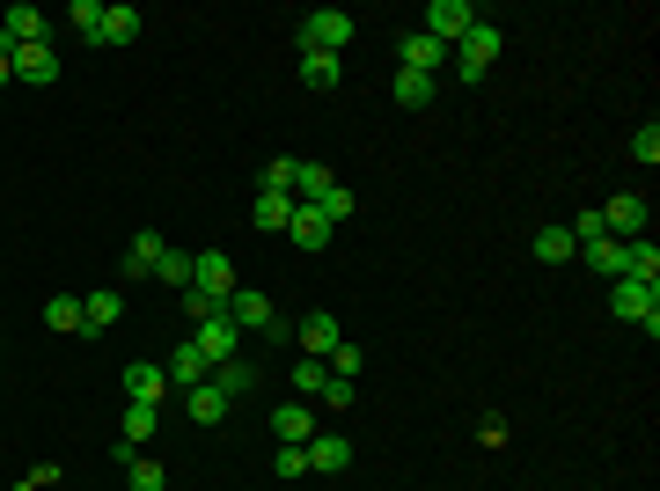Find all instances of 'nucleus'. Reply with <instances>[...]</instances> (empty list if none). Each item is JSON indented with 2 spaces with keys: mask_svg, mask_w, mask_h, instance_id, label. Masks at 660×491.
<instances>
[{
  "mask_svg": "<svg viewBox=\"0 0 660 491\" xmlns=\"http://www.w3.org/2000/svg\"><path fill=\"white\" fill-rule=\"evenodd\" d=\"M499 51H507V30H499V23H470V37L448 51V59H455V74H463V81H485Z\"/></svg>",
  "mask_w": 660,
  "mask_h": 491,
  "instance_id": "1",
  "label": "nucleus"
},
{
  "mask_svg": "<svg viewBox=\"0 0 660 491\" xmlns=\"http://www.w3.org/2000/svg\"><path fill=\"white\" fill-rule=\"evenodd\" d=\"M610 308L624 323H638L646 338H660V287H638V279H610Z\"/></svg>",
  "mask_w": 660,
  "mask_h": 491,
  "instance_id": "2",
  "label": "nucleus"
},
{
  "mask_svg": "<svg viewBox=\"0 0 660 491\" xmlns=\"http://www.w3.org/2000/svg\"><path fill=\"white\" fill-rule=\"evenodd\" d=\"M345 45H352V15H345V8L301 15V51H331V59H345Z\"/></svg>",
  "mask_w": 660,
  "mask_h": 491,
  "instance_id": "3",
  "label": "nucleus"
},
{
  "mask_svg": "<svg viewBox=\"0 0 660 491\" xmlns=\"http://www.w3.org/2000/svg\"><path fill=\"white\" fill-rule=\"evenodd\" d=\"M470 23H485V15H477V8H470V0H433V8H426V15H418V30H426V37H433V45H463L470 37Z\"/></svg>",
  "mask_w": 660,
  "mask_h": 491,
  "instance_id": "4",
  "label": "nucleus"
},
{
  "mask_svg": "<svg viewBox=\"0 0 660 491\" xmlns=\"http://www.w3.org/2000/svg\"><path fill=\"white\" fill-rule=\"evenodd\" d=\"M396 67H404V74H440V67H448V45H433L426 30H404V37H396Z\"/></svg>",
  "mask_w": 660,
  "mask_h": 491,
  "instance_id": "5",
  "label": "nucleus"
},
{
  "mask_svg": "<svg viewBox=\"0 0 660 491\" xmlns=\"http://www.w3.org/2000/svg\"><path fill=\"white\" fill-rule=\"evenodd\" d=\"M220 316L235 323V330H271V316H279V308H271V301L257 294V287H235V294L220 301Z\"/></svg>",
  "mask_w": 660,
  "mask_h": 491,
  "instance_id": "6",
  "label": "nucleus"
},
{
  "mask_svg": "<svg viewBox=\"0 0 660 491\" xmlns=\"http://www.w3.org/2000/svg\"><path fill=\"white\" fill-rule=\"evenodd\" d=\"M206 301H228L235 294V257L228 249H198V279H192Z\"/></svg>",
  "mask_w": 660,
  "mask_h": 491,
  "instance_id": "7",
  "label": "nucleus"
},
{
  "mask_svg": "<svg viewBox=\"0 0 660 491\" xmlns=\"http://www.w3.org/2000/svg\"><path fill=\"white\" fill-rule=\"evenodd\" d=\"M271 433H279V447H309L316 441V411H309L301 396H287V404L271 411Z\"/></svg>",
  "mask_w": 660,
  "mask_h": 491,
  "instance_id": "8",
  "label": "nucleus"
},
{
  "mask_svg": "<svg viewBox=\"0 0 660 491\" xmlns=\"http://www.w3.org/2000/svg\"><path fill=\"white\" fill-rule=\"evenodd\" d=\"M293 344H301V360H331V352L345 344V330H338V316H301Z\"/></svg>",
  "mask_w": 660,
  "mask_h": 491,
  "instance_id": "9",
  "label": "nucleus"
},
{
  "mask_svg": "<svg viewBox=\"0 0 660 491\" xmlns=\"http://www.w3.org/2000/svg\"><path fill=\"white\" fill-rule=\"evenodd\" d=\"M192 344L206 352V367H220V360H243V352H235V323H228V316H206V323L192 330Z\"/></svg>",
  "mask_w": 660,
  "mask_h": 491,
  "instance_id": "10",
  "label": "nucleus"
},
{
  "mask_svg": "<svg viewBox=\"0 0 660 491\" xmlns=\"http://www.w3.org/2000/svg\"><path fill=\"white\" fill-rule=\"evenodd\" d=\"M602 221H610V235L616 243H638V235H646V198H610V206H602Z\"/></svg>",
  "mask_w": 660,
  "mask_h": 491,
  "instance_id": "11",
  "label": "nucleus"
},
{
  "mask_svg": "<svg viewBox=\"0 0 660 491\" xmlns=\"http://www.w3.org/2000/svg\"><path fill=\"white\" fill-rule=\"evenodd\" d=\"M184 411H192V425H228V411H235V404H228L213 382H198V389H184Z\"/></svg>",
  "mask_w": 660,
  "mask_h": 491,
  "instance_id": "12",
  "label": "nucleus"
},
{
  "mask_svg": "<svg viewBox=\"0 0 660 491\" xmlns=\"http://www.w3.org/2000/svg\"><path fill=\"white\" fill-rule=\"evenodd\" d=\"M624 279H638V287H660V243H653V235L624 243Z\"/></svg>",
  "mask_w": 660,
  "mask_h": 491,
  "instance_id": "13",
  "label": "nucleus"
},
{
  "mask_svg": "<svg viewBox=\"0 0 660 491\" xmlns=\"http://www.w3.org/2000/svg\"><path fill=\"white\" fill-rule=\"evenodd\" d=\"M132 37H140V8H103V23H96V37H89V45H132Z\"/></svg>",
  "mask_w": 660,
  "mask_h": 491,
  "instance_id": "14",
  "label": "nucleus"
},
{
  "mask_svg": "<svg viewBox=\"0 0 660 491\" xmlns=\"http://www.w3.org/2000/svg\"><path fill=\"white\" fill-rule=\"evenodd\" d=\"M287 235H293V243H301V249H331V235H338V227L323 221L316 206H293V221H287Z\"/></svg>",
  "mask_w": 660,
  "mask_h": 491,
  "instance_id": "15",
  "label": "nucleus"
},
{
  "mask_svg": "<svg viewBox=\"0 0 660 491\" xmlns=\"http://www.w3.org/2000/svg\"><path fill=\"white\" fill-rule=\"evenodd\" d=\"M162 396H170V374L162 367H125V404H162Z\"/></svg>",
  "mask_w": 660,
  "mask_h": 491,
  "instance_id": "16",
  "label": "nucleus"
},
{
  "mask_svg": "<svg viewBox=\"0 0 660 491\" xmlns=\"http://www.w3.org/2000/svg\"><path fill=\"white\" fill-rule=\"evenodd\" d=\"M206 382H213V389L228 396V404H243V396L257 389V367H250V360H220V367L206 374Z\"/></svg>",
  "mask_w": 660,
  "mask_h": 491,
  "instance_id": "17",
  "label": "nucleus"
},
{
  "mask_svg": "<svg viewBox=\"0 0 660 491\" xmlns=\"http://www.w3.org/2000/svg\"><path fill=\"white\" fill-rule=\"evenodd\" d=\"M162 374H170L176 389H198V382H206V374H213V367H206V352H198L192 338H176V360H170V367H162Z\"/></svg>",
  "mask_w": 660,
  "mask_h": 491,
  "instance_id": "18",
  "label": "nucleus"
},
{
  "mask_svg": "<svg viewBox=\"0 0 660 491\" xmlns=\"http://www.w3.org/2000/svg\"><path fill=\"white\" fill-rule=\"evenodd\" d=\"M37 37H45V15H37V8H8V15H0V45H8V51L37 45Z\"/></svg>",
  "mask_w": 660,
  "mask_h": 491,
  "instance_id": "19",
  "label": "nucleus"
},
{
  "mask_svg": "<svg viewBox=\"0 0 660 491\" xmlns=\"http://www.w3.org/2000/svg\"><path fill=\"white\" fill-rule=\"evenodd\" d=\"M8 59H15V81H51V74H59V59H51L45 37H37V45H15Z\"/></svg>",
  "mask_w": 660,
  "mask_h": 491,
  "instance_id": "20",
  "label": "nucleus"
},
{
  "mask_svg": "<svg viewBox=\"0 0 660 491\" xmlns=\"http://www.w3.org/2000/svg\"><path fill=\"white\" fill-rule=\"evenodd\" d=\"M345 463H352V447H345V433H316V441H309V469H316V477H338Z\"/></svg>",
  "mask_w": 660,
  "mask_h": 491,
  "instance_id": "21",
  "label": "nucleus"
},
{
  "mask_svg": "<svg viewBox=\"0 0 660 491\" xmlns=\"http://www.w3.org/2000/svg\"><path fill=\"white\" fill-rule=\"evenodd\" d=\"M250 221L265 227V235H287V221H293V198H287V191H257V206H250Z\"/></svg>",
  "mask_w": 660,
  "mask_h": 491,
  "instance_id": "22",
  "label": "nucleus"
},
{
  "mask_svg": "<svg viewBox=\"0 0 660 491\" xmlns=\"http://www.w3.org/2000/svg\"><path fill=\"white\" fill-rule=\"evenodd\" d=\"M162 249H170L162 235H132V249L118 257V271H125V279H147V271L162 265Z\"/></svg>",
  "mask_w": 660,
  "mask_h": 491,
  "instance_id": "23",
  "label": "nucleus"
},
{
  "mask_svg": "<svg viewBox=\"0 0 660 491\" xmlns=\"http://www.w3.org/2000/svg\"><path fill=\"white\" fill-rule=\"evenodd\" d=\"M331 184H338V176L323 169V162H293V206H316Z\"/></svg>",
  "mask_w": 660,
  "mask_h": 491,
  "instance_id": "24",
  "label": "nucleus"
},
{
  "mask_svg": "<svg viewBox=\"0 0 660 491\" xmlns=\"http://www.w3.org/2000/svg\"><path fill=\"white\" fill-rule=\"evenodd\" d=\"M433 89H440L433 74H404V67H396V89H390V96H396V110H426V103H433Z\"/></svg>",
  "mask_w": 660,
  "mask_h": 491,
  "instance_id": "25",
  "label": "nucleus"
},
{
  "mask_svg": "<svg viewBox=\"0 0 660 491\" xmlns=\"http://www.w3.org/2000/svg\"><path fill=\"white\" fill-rule=\"evenodd\" d=\"M536 257H543V265H572V257H580L572 227H536Z\"/></svg>",
  "mask_w": 660,
  "mask_h": 491,
  "instance_id": "26",
  "label": "nucleus"
},
{
  "mask_svg": "<svg viewBox=\"0 0 660 491\" xmlns=\"http://www.w3.org/2000/svg\"><path fill=\"white\" fill-rule=\"evenodd\" d=\"M154 279L184 294V287H192V279H198V257H184V249H162V265H154Z\"/></svg>",
  "mask_w": 660,
  "mask_h": 491,
  "instance_id": "27",
  "label": "nucleus"
},
{
  "mask_svg": "<svg viewBox=\"0 0 660 491\" xmlns=\"http://www.w3.org/2000/svg\"><path fill=\"white\" fill-rule=\"evenodd\" d=\"M118 316H125L118 294H89V301H81V330H111Z\"/></svg>",
  "mask_w": 660,
  "mask_h": 491,
  "instance_id": "28",
  "label": "nucleus"
},
{
  "mask_svg": "<svg viewBox=\"0 0 660 491\" xmlns=\"http://www.w3.org/2000/svg\"><path fill=\"white\" fill-rule=\"evenodd\" d=\"M323 382H331V367H323V360H293V396H301V404H316Z\"/></svg>",
  "mask_w": 660,
  "mask_h": 491,
  "instance_id": "29",
  "label": "nucleus"
},
{
  "mask_svg": "<svg viewBox=\"0 0 660 491\" xmlns=\"http://www.w3.org/2000/svg\"><path fill=\"white\" fill-rule=\"evenodd\" d=\"M587 265L602 271V279H624V243H616V235H602V243H587Z\"/></svg>",
  "mask_w": 660,
  "mask_h": 491,
  "instance_id": "30",
  "label": "nucleus"
},
{
  "mask_svg": "<svg viewBox=\"0 0 660 491\" xmlns=\"http://www.w3.org/2000/svg\"><path fill=\"white\" fill-rule=\"evenodd\" d=\"M45 323L59 330V338H73V330H81V301H73V294H51L45 301Z\"/></svg>",
  "mask_w": 660,
  "mask_h": 491,
  "instance_id": "31",
  "label": "nucleus"
},
{
  "mask_svg": "<svg viewBox=\"0 0 660 491\" xmlns=\"http://www.w3.org/2000/svg\"><path fill=\"white\" fill-rule=\"evenodd\" d=\"M301 81L309 89H338V59L331 51H301Z\"/></svg>",
  "mask_w": 660,
  "mask_h": 491,
  "instance_id": "32",
  "label": "nucleus"
},
{
  "mask_svg": "<svg viewBox=\"0 0 660 491\" xmlns=\"http://www.w3.org/2000/svg\"><path fill=\"white\" fill-rule=\"evenodd\" d=\"M316 213H323L331 227H345V221H352V191H345V184H331V191L316 198Z\"/></svg>",
  "mask_w": 660,
  "mask_h": 491,
  "instance_id": "33",
  "label": "nucleus"
},
{
  "mask_svg": "<svg viewBox=\"0 0 660 491\" xmlns=\"http://www.w3.org/2000/svg\"><path fill=\"white\" fill-rule=\"evenodd\" d=\"M125 491H170V477H162V463H147L140 455V463L125 469Z\"/></svg>",
  "mask_w": 660,
  "mask_h": 491,
  "instance_id": "34",
  "label": "nucleus"
},
{
  "mask_svg": "<svg viewBox=\"0 0 660 491\" xmlns=\"http://www.w3.org/2000/svg\"><path fill=\"white\" fill-rule=\"evenodd\" d=\"M176 308H184V323H192V330H198L206 316H220V301H206L198 287H184V294H176Z\"/></svg>",
  "mask_w": 660,
  "mask_h": 491,
  "instance_id": "35",
  "label": "nucleus"
},
{
  "mask_svg": "<svg viewBox=\"0 0 660 491\" xmlns=\"http://www.w3.org/2000/svg\"><path fill=\"white\" fill-rule=\"evenodd\" d=\"M602 235H610V221H602V206H587V213H580V221H572V243H602Z\"/></svg>",
  "mask_w": 660,
  "mask_h": 491,
  "instance_id": "36",
  "label": "nucleus"
},
{
  "mask_svg": "<svg viewBox=\"0 0 660 491\" xmlns=\"http://www.w3.org/2000/svg\"><path fill=\"white\" fill-rule=\"evenodd\" d=\"M632 154H638V162H646V169H653V162H660V125H653V118H646V125H638V132H632Z\"/></svg>",
  "mask_w": 660,
  "mask_h": 491,
  "instance_id": "37",
  "label": "nucleus"
},
{
  "mask_svg": "<svg viewBox=\"0 0 660 491\" xmlns=\"http://www.w3.org/2000/svg\"><path fill=\"white\" fill-rule=\"evenodd\" d=\"M67 23L81 30V37H96V23H103V0H73V8H67Z\"/></svg>",
  "mask_w": 660,
  "mask_h": 491,
  "instance_id": "38",
  "label": "nucleus"
},
{
  "mask_svg": "<svg viewBox=\"0 0 660 491\" xmlns=\"http://www.w3.org/2000/svg\"><path fill=\"white\" fill-rule=\"evenodd\" d=\"M323 367L338 374V382H352V374H360V344L345 338V344H338V352H331V360H323Z\"/></svg>",
  "mask_w": 660,
  "mask_h": 491,
  "instance_id": "39",
  "label": "nucleus"
},
{
  "mask_svg": "<svg viewBox=\"0 0 660 491\" xmlns=\"http://www.w3.org/2000/svg\"><path fill=\"white\" fill-rule=\"evenodd\" d=\"M265 191H287V198H293V154H279V162H265Z\"/></svg>",
  "mask_w": 660,
  "mask_h": 491,
  "instance_id": "40",
  "label": "nucleus"
},
{
  "mask_svg": "<svg viewBox=\"0 0 660 491\" xmlns=\"http://www.w3.org/2000/svg\"><path fill=\"white\" fill-rule=\"evenodd\" d=\"M279 477L301 484V477H309V447H279Z\"/></svg>",
  "mask_w": 660,
  "mask_h": 491,
  "instance_id": "41",
  "label": "nucleus"
},
{
  "mask_svg": "<svg viewBox=\"0 0 660 491\" xmlns=\"http://www.w3.org/2000/svg\"><path fill=\"white\" fill-rule=\"evenodd\" d=\"M316 404H331V411H352V382H338V374H331V382H323V396Z\"/></svg>",
  "mask_w": 660,
  "mask_h": 491,
  "instance_id": "42",
  "label": "nucleus"
},
{
  "mask_svg": "<svg viewBox=\"0 0 660 491\" xmlns=\"http://www.w3.org/2000/svg\"><path fill=\"white\" fill-rule=\"evenodd\" d=\"M477 441H485V447H507V418L485 411V418H477Z\"/></svg>",
  "mask_w": 660,
  "mask_h": 491,
  "instance_id": "43",
  "label": "nucleus"
},
{
  "mask_svg": "<svg viewBox=\"0 0 660 491\" xmlns=\"http://www.w3.org/2000/svg\"><path fill=\"white\" fill-rule=\"evenodd\" d=\"M51 484H59V463H37V469L23 477V491H51Z\"/></svg>",
  "mask_w": 660,
  "mask_h": 491,
  "instance_id": "44",
  "label": "nucleus"
},
{
  "mask_svg": "<svg viewBox=\"0 0 660 491\" xmlns=\"http://www.w3.org/2000/svg\"><path fill=\"white\" fill-rule=\"evenodd\" d=\"M8 81H15V59H8V45H0V89H8Z\"/></svg>",
  "mask_w": 660,
  "mask_h": 491,
  "instance_id": "45",
  "label": "nucleus"
}]
</instances>
